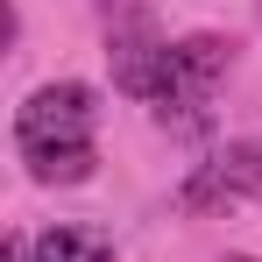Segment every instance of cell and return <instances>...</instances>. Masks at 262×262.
Segmentation results:
<instances>
[{
    "label": "cell",
    "instance_id": "7",
    "mask_svg": "<svg viewBox=\"0 0 262 262\" xmlns=\"http://www.w3.org/2000/svg\"><path fill=\"white\" fill-rule=\"evenodd\" d=\"M227 262H255V255H227Z\"/></svg>",
    "mask_w": 262,
    "mask_h": 262
},
{
    "label": "cell",
    "instance_id": "3",
    "mask_svg": "<svg viewBox=\"0 0 262 262\" xmlns=\"http://www.w3.org/2000/svg\"><path fill=\"white\" fill-rule=\"evenodd\" d=\"M106 64H114V85L142 99V106H156L163 85H170V36L156 29V14H114V29H106Z\"/></svg>",
    "mask_w": 262,
    "mask_h": 262
},
{
    "label": "cell",
    "instance_id": "1",
    "mask_svg": "<svg viewBox=\"0 0 262 262\" xmlns=\"http://www.w3.org/2000/svg\"><path fill=\"white\" fill-rule=\"evenodd\" d=\"M14 156L36 184H85L99 163V92L78 78L36 85L14 106Z\"/></svg>",
    "mask_w": 262,
    "mask_h": 262
},
{
    "label": "cell",
    "instance_id": "6",
    "mask_svg": "<svg viewBox=\"0 0 262 262\" xmlns=\"http://www.w3.org/2000/svg\"><path fill=\"white\" fill-rule=\"evenodd\" d=\"M0 262H36V241H29V234H7V248H0Z\"/></svg>",
    "mask_w": 262,
    "mask_h": 262
},
{
    "label": "cell",
    "instance_id": "2",
    "mask_svg": "<svg viewBox=\"0 0 262 262\" xmlns=\"http://www.w3.org/2000/svg\"><path fill=\"white\" fill-rule=\"evenodd\" d=\"M227 71H234V43L227 36H184V43H170V85H163V99L149 114L163 128H177V135H206L213 128V92H220Z\"/></svg>",
    "mask_w": 262,
    "mask_h": 262
},
{
    "label": "cell",
    "instance_id": "5",
    "mask_svg": "<svg viewBox=\"0 0 262 262\" xmlns=\"http://www.w3.org/2000/svg\"><path fill=\"white\" fill-rule=\"evenodd\" d=\"M29 241H36V262H114V241L99 227H71V220H57Z\"/></svg>",
    "mask_w": 262,
    "mask_h": 262
},
{
    "label": "cell",
    "instance_id": "4",
    "mask_svg": "<svg viewBox=\"0 0 262 262\" xmlns=\"http://www.w3.org/2000/svg\"><path fill=\"white\" fill-rule=\"evenodd\" d=\"M241 199H262V142H227L177 184V213H220Z\"/></svg>",
    "mask_w": 262,
    "mask_h": 262
}]
</instances>
